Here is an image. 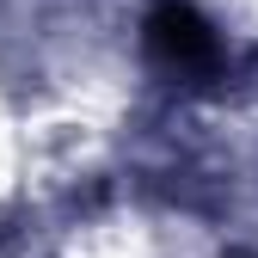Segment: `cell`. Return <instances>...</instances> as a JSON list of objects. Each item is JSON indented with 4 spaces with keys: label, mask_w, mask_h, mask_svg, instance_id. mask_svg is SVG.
I'll return each instance as SVG.
<instances>
[{
    "label": "cell",
    "mask_w": 258,
    "mask_h": 258,
    "mask_svg": "<svg viewBox=\"0 0 258 258\" xmlns=\"http://www.w3.org/2000/svg\"><path fill=\"white\" fill-rule=\"evenodd\" d=\"M148 49L166 61L172 74H203L209 61L221 55V43H215V31L184 7V0H166L154 19H148Z\"/></svg>",
    "instance_id": "cell-1"
}]
</instances>
